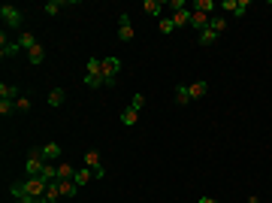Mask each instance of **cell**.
Segmentation results:
<instances>
[{"label":"cell","instance_id":"7","mask_svg":"<svg viewBox=\"0 0 272 203\" xmlns=\"http://www.w3.org/2000/svg\"><path fill=\"white\" fill-rule=\"evenodd\" d=\"M209 22H212V15H206V12H197L194 9V15H191V28L199 33V30H206L209 28Z\"/></svg>","mask_w":272,"mask_h":203},{"label":"cell","instance_id":"22","mask_svg":"<svg viewBox=\"0 0 272 203\" xmlns=\"http://www.w3.org/2000/svg\"><path fill=\"white\" fill-rule=\"evenodd\" d=\"M46 100H49V106H61V103L67 100V91H64V88H54V91H49Z\"/></svg>","mask_w":272,"mask_h":203},{"label":"cell","instance_id":"30","mask_svg":"<svg viewBox=\"0 0 272 203\" xmlns=\"http://www.w3.org/2000/svg\"><path fill=\"white\" fill-rule=\"evenodd\" d=\"M157 25H160V33H173V30H175V25H173V18H160Z\"/></svg>","mask_w":272,"mask_h":203},{"label":"cell","instance_id":"35","mask_svg":"<svg viewBox=\"0 0 272 203\" xmlns=\"http://www.w3.org/2000/svg\"><path fill=\"white\" fill-rule=\"evenodd\" d=\"M236 3H239V0H224V3H221V9H227V12H236Z\"/></svg>","mask_w":272,"mask_h":203},{"label":"cell","instance_id":"16","mask_svg":"<svg viewBox=\"0 0 272 203\" xmlns=\"http://www.w3.org/2000/svg\"><path fill=\"white\" fill-rule=\"evenodd\" d=\"M175 103H178V106L194 103V100H191V88H188V85H175Z\"/></svg>","mask_w":272,"mask_h":203},{"label":"cell","instance_id":"6","mask_svg":"<svg viewBox=\"0 0 272 203\" xmlns=\"http://www.w3.org/2000/svg\"><path fill=\"white\" fill-rule=\"evenodd\" d=\"M163 6H167V3H163V0H142V9H145V15L157 18V22L163 18Z\"/></svg>","mask_w":272,"mask_h":203},{"label":"cell","instance_id":"4","mask_svg":"<svg viewBox=\"0 0 272 203\" xmlns=\"http://www.w3.org/2000/svg\"><path fill=\"white\" fill-rule=\"evenodd\" d=\"M118 73H121V58H103V79L109 88L118 82Z\"/></svg>","mask_w":272,"mask_h":203},{"label":"cell","instance_id":"27","mask_svg":"<svg viewBox=\"0 0 272 203\" xmlns=\"http://www.w3.org/2000/svg\"><path fill=\"white\" fill-rule=\"evenodd\" d=\"M12 113H18V109H15V100H0V116L9 118Z\"/></svg>","mask_w":272,"mask_h":203},{"label":"cell","instance_id":"14","mask_svg":"<svg viewBox=\"0 0 272 203\" xmlns=\"http://www.w3.org/2000/svg\"><path fill=\"white\" fill-rule=\"evenodd\" d=\"M18 97H22V91H18L15 85L0 82V100H18Z\"/></svg>","mask_w":272,"mask_h":203},{"label":"cell","instance_id":"12","mask_svg":"<svg viewBox=\"0 0 272 203\" xmlns=\"http://www.w3.org/2000/svg\"><path fill=\"white\" fill-rule=\"evenodd\" d=\"M191 15H194V9H188V6L178 9V12L173 15V25H175V28H188V25H191Z\"/></svg>","mask_w":272,"mask_h":203},{"label":"cell","instance_id":"10","mask_svg":"<svg viewBox=\"0 0 272 203\" xmlns=\"http://www.w3.org/2000/svg\"><path fill=\"white\" fill-rule=\"evenodd\" d=\"M82 167L100 170V167H103V161H100V152H97V149H88V152H85V164H82Z\"/></svg>","mask_w":272,"mask_h":203},{"label":"cell","instance_id":"23","mask_svg":"<svg viewBox=\"0 0 272 203\" xmlns=\"http://www.w3.org/2000/svg\"><path fill=\"white\" fill-rule=\"evenodd\" d=\"M136 121H139V113H136V109H130V106H127L124 113H121V124H124V127H133Z\"/></svg>","mask_w":272,"mask_h":203},{"label":"cell","instance_id":"2","mask_svg":"<svg viewBox=\"0 0 272 203\" xmlns=\"http://www.w3.org/2000/svg\"><path fill=\"white\" fill-rule=\"evenodd\" d=\"M0 18H3V25H6L9 30H18V33H22V28H25V12L18 9V6L3 3V6H0Z\"/></svg>","mask_w":272,"mask_h":203},{"label":"cell","instance_id":"25","mask_svg":"<svg viewBox=\"0 0 272 203\" xmlns=\"http://www.w3.org/2000/svg\"><path fill=\"white\" fill-rule=\"evenodd\" d=\"M73 176H76V167L67 164V161H61V164H58V182H61V179H73Z\"/></svg>","mask_w":272,"mask_h":203},{"label":"cell","instance_id":"31","mask_svg":"<svg viewBox=\"0 0 272 203\" xmlns=\"http://www.w3.org/2000/svg\"><path fill=\"white\" fill-rule=\"evenodd\" d=\"M15 109H18V113H30V100H27V97L22 94V97L15 100Z\"/></svg>","mask_w":272,"mask_h":203},{"label":"cell","instance_id":"26","mask_svg":"<svg viewBox=\"0 0 272 203\" xmlns=\"http://www.w3.org/2000/svg\"><path fill=\"white\" fill-rule=\"evenodd\" d=\"M209 28H212V30H215L218 36H221V33L227 30V22H224V18H221V15H212V22H209Z\"/></svg>","mask_w":272,"mask_h":203},{"label":"cell","instance_id":"15","mask_svg":"<svg viewBox=\"0 0 272 203\" xmlns=\"http://www.w3.org/2000/svg\"><path fill=\"white\" fill-rule=\"evenodd\" d=\"M27 61H30L33 67H40V64L46 61V49H43V43H40V46H33V49L27 52Z\"/></svg>","mask_w":272,"mask_h":203},{"label":"cell","instance_id":"18","mask_svg":"<svg viewBox=\"0 0 272 203\" xmlns=\"http://www.w3.org/2000/svg\"><path fill=\"white\" fill-rule=\"evenodd\" d=\"M58 188H61V197H76V191H79V185L73 179H61Z\"/></svg>","mask_w":272,"mask_h":203},{"label":"cell","instance_id":"11","mask_svg":"<svg viewBox=\"0 0 272 203\" xmlns=\"http://www.w3.org/2000/svg\"><path fill=\"white\" fill-rule=\"evenodd\" d=\"M40 149H43V155H46V161H58V158L64 155V149H61V145H58V143H46V145H40Z\"/></svg>","mask_w":272,"mask_h":203},{"label":"cell","instance_id":"33","mask_svg":"<svg viewBox=\"0 0 272 203\" xmlns=\"http://www.w3.org/2000/svg\"><path fill=\"white\" fill-rule=\"evenodd\" d=\"M142 106H145V94H133V100H130V109H136V113H139Z\"/></svg>","mask_w":272,"mask_h":203},{"label":"cell","instance_id":"3","mask_svg":"<svg viewBox=\"0 0 272 203\" xmlns=\"http://www.w3.org/2000/svg\"><path fill=\"white\" fill-rule=\"evenodd\" d=\"M46 164H49V161H46L43 149H30V155H27V161H25V173H27V176H40Z\"/></svg>","mask_w":272,"mask_h":203},{"label":"cell","instance_id":"36","mask_svg":"<svg viewBox=\"0 0 272 203\" xmlns=\"http://www.w3.org/2000/svg\"><path fill=\"white\" fill-rule=\"evenodd\" d=\"M199 203H218L215 197H199Z\"/></svg>","mask_w":272,"mask_h":203},{"label":"cell","instance_id":"19","mask_svg":"<svg viewBox=\"0 0 272 203\" xmlns=\"http://www.w3.org/2000/svg\"><path fill=\"white\" fill-rule=\"evenodd\" d=\"M67 3H73V0H49V3H43V12L46 15H58L61 6H67Z\"/></svg>","mask_w":272,"mask_h":203},{"label":"cell","instance_id":"5","mask_svg":"<svg viewBox=\"0 0 272 203\" xmlns=\"http://www.w3.org/2000/svg\"><path fill=\"white\" fill-rule=\"evenodd\" d=\"M133 36H136V33H133V22H130V15L121 12V15H118V40H121V43H130Z\"/></svg>","mask_w":272,"mask_h":203},{"label":"cell","instance_id":"17","mask_svg":"<svg viewBox=\"0 0 272 203\" xmlns=\"http://www.w3.org/2000/svg\"><path fill=\"white\" fill-rule=\"evenodd\" d=\"M188 88H191V100H199L209 94V82H191Z\"/></svg>","mask_w":272,"mask_h":203},{"label":"cell","instance_id":"32","mask_svg":"<svg viewBox=\"0 0 272 203\" xmlns=\"http://www.w3.org/2000/svg\"><path fill=\"white\" fill-rule=\"evenodd\" d=\"M12 203H43V197H27V194H18V197H12Z\"/></svg>","mask_w":272,"mask_h":203},{"label":"cell","instance_id":"13","mask_svg":"<svg viewBox=\"0 0 272 203\" xmlns=\"http://www.w3.org/2000/svg\"><path fill=\"white\" fill-rule=\"evenodd\" d=\"M197 40H199V46H203V49H209V46H215V43H218V33H215L212 28H206V30H199V33H197Z\"/></svg>","mask_w":272,"mask_h":203},{"label":"cell","instance_id":"1","mask_svg":"<svg viewBox=\"0 0 272 203\" xmlns=\"http://www.w3.org/2000/svg\"><path fill=\"white\" fill-rule=\"evenodd\" d=\"M46 188H49V182H46V179H40V176H27L25 182H15V185L9 188V194H12V197H18V194L43 197V194H46Z\"/></svg>","mask_w":272,"mask_h":203},{"label":"cell","instance_id":"20","mask_svg":"<svg viewBox=\"0 0 272 203\" xmlns=\"http://www.w3.org/2000/svg\"><path fill=\"white\" fill-rule=\"evenodd\" d=\"M197 12H206V15H212L215 9H218V3H215V0H194V3H191Z\"/></svg>","mask_w":272,"mask_h":203},{"label":"cell","instance_id":"9","mask_svg":"<svg viewBox=\"0 0 272 203\" xmlns=\"http://www.w3.org/2000/svg\"><path fill=\"white\" fill-rule=\"evenodd\" d=\"M15 43H18V49H25V52H30L33 46H40V40H36L33 33H27V30L18 33V40H15Z\"/></svg>","mask_w":272,"mask_h":203},{"label":"cell","instance_id":"34","mask_svg":"<svg viewBox=\"0 0 272 203\" xmlns=\"http://www.w3.org/2000/svg\"><path fill=\"white\" fill-rule=\"evenodd\" d=\"M167 6H170V9H175V12H178V9H185V6H188V3H185V0H170V3H167Z\"/></svg>","mask_w":272,"mask_h":203},{"label":"cell","instance_id":"8","mask_svg":"<svg viewBox=\"0 0 272 203\" xmlns=\"http://www.w3.org/2000/svg\"><path fill=\"white\" fill-rule=\"evenodd\" d=\"M91 179H94V170H91V167H76V176H73V182H76L79 188H85Z\"/></svg>","mask_w":272,"mask_h":203},{"label":"cell","instance_id":"24","mask_svg":"<svg viewBox=\"0 0 272 203\" xmlns=\"http://www.w3.org/2000/svg\"><path fill=\"white\" fill-rule=\"evenodd\" d=\"M40 179H46L49 185H51V182H58V167H54V164L49 161L46 167H43V173H40Z\"/></svg>","mask_w":272,"mask_h":203},{"label":"cell","instance_id":"28","mask_svg":"<svg viewBox=\"0 0 272 203\" xmlns=\"http://www.w3.org/2000/svg\"><path fill=\"white\" fill-rule=\"evenodd\" d=\"M85 85L88 88H100V85H106V79L103 76H94V73H85Z\"/></svg>","mask_w":272,"mask_h":203},{"label":"cell","instance_id":"21","mask_svg":"<svg viewBox=\"0 0 272 203\" xmlns=\"http://www.w3.org/2000/svg\"><path fill=\"white\" fill-rule=\"evenodd\" d=\"M58 200H61V188H58V182H51L43 194V203H58Z\"/></svg>","mask_w":272,"mask_h":203},{"label":"cell","instance_id":"29","mask_svg":"<svg viewBox=\"0 0 272 203\" xmlns=\"http://www.w3.org/2000/svg\"><path fill=\"white\" fill-rule=\"evenodd\" d=\"M248 9H251V0H239V3H236V12H233V15H236V18H242Z\"/></svg>","mask_w":272,"mask_h":203}]
</instances>
